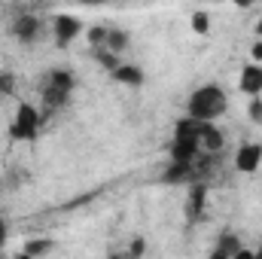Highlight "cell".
Segmentation results:
<instances>
[{
    "label": "cell",
    "mask_w": 262,
    "mask_h": 259,
    "mask_svg": "<svg viewBox=\"0 0 262 259\" xmlns=\"http://www.w3.org/2000/svg\"><path fill=\"white\" fill-rule=\"evenodd\" d=\"M40 18L37 15H25V18H18L15 25H12V34L21 40V43H34L37 37H40Z\"/></svg>",
    "instance_id": "8"
},
{
    "label": "cell",
    "mask_w": 262,
    "mask_h": 259,
    "mask_svg": "<svg viewBox=\"0 0 262 259\" xmlns=\"http://www.w3.org/2000/svg\"><path fill=\"white\" fill-rule=\"evenodd\" d=\"M21 253H28L31 259H40V256H46V253H52V241L49 238H28L25 247H21Z\"/></svg>",
    "instance_id": "12"
},
{
    "label": "cell",
    "mask_w": 262,
    "mask_h": 259,
    "mask_svg": "<svg viewBox=\"0 0 262 259\" xmlns=\"http://www.w3.org/2000/svg\"><path fill=\"white\" fill-rule=\"evenodd\" d=\"M250 55H253V64H259V61H262V40H253V49H250Z\"/></svg>",
    "instance_id": "20"
},
{
    "label": "cell",
    "mask_w": 262,
    "mask_h": 259,
    "mask_svg": "<svg viewBox=\"0 0 262 259\" xmlns=\"http://www.w3.org/2000/svg\"><path fill=\"white\" fill-rule=\"evenodd\" d=\"M85 34V28H82V21L76 18V15H67V12H58L55 18H52V37H55V43L58 46H70L76 37H82Z\"/></svg>",
    "instance_id": "3"
},
{
    "label": "cell",
    "mask_w": 262,
    "mask_h": 259,
    "mask_svg": "<svg viewBox=\"0 0 262 259\" xmlns=\"http://www.w3.org/2000/svg\"><path fill=\"white\" fill-rule=\"evenodd\" d=\"M70 89H73V76H70V70H52V76H49V89H46V101H49V104H64L67 95H70Z\"/></svg>",
    "instance_id": "5"
},
{
    "label": "cell",
    "mask_w": 262,
    "mask_h": 259,
    "mask_svg": "<svg viewBox=\"0 0 262 259\" xmlns=\"http://www.w3.org/2000/svg\"><path fill=\"white\" fill-rule=\"evenodd\" d=\"M229 107V95L223 92V85L216 82H207V85H198L195 92L189 95L186 101V116L195 119L201 125H213Z\"/></svg>",
    "instance_id": "1"
},
{
    "label": "cell",
    "mask_w": 262,
    "mask_h": 259,
    "mask_svg": "<svg viewBox=\"0 0 262 259\" xmlns=\"http://www.w3.org/2000/svg\"><path fill=\"white\" fill-rule=\"evenodd\" d=\"M247 116H250L253 125H262V98H250V104H247Z\"/></svg>",
    "instance_id": "17"
},
{
    "label": "cell",
    "mask_w": 262,
    "mask_h": 259,
    "mask_svg": "<svg viewBox=\"0 0 262 259\" xmlns=\"http://www.w3.org/2000/svg\"><path fill=\"white\" fill-rule=\"evenodd\" d=\"M37 134H40V110H37L34 104L21 101V104L15 107L12 122H9V140H15V143H31V140H37Z\"/></svg>",
    "instance_id": "2"
},
{
    "label": "cell",
    "mask_w": 262,
    "mask_h": 259,
    "mask_svg": "<svg viewBox=\"0 0 262 259\" xmlns=\"http://www.w3.org/2000/svg\"><path fill=\"white\" fill-rule=\"evenodd\" d=\"M107 34H110L107 25H92V28H85V40H89L92 49H104V46H107Z\"/></svg>",
    "instance_id": "13"
},
{
    "label": "cell",
    "mask_w": 262,
    "mask_h": 259,
    "mask_svg": "<svg viewBox=\"0 0 262 259\" xmlns=\"http://www.w3.org/2000/svg\"><path fill=\"white\" fill-rule=\"evenodd\" d=\"M204 201H207V189H204V183H195L192 186V195H189V213L192 217H198L204 210Z\"/></svg>",
    "instance_id": "14"
},
{
    "label": "cell",
    "mask_w": 262,
    "mask_h": 259,
    "mask_svg": "<svg viewBox=\"0 0 262 259\" xmlns=\"http://www.w3.org/2000/svg\"><path fill=\"white\" fill-rule=\"evenodd\" d=\"M171 174H165L162 180L165 183H180V180H189V174H192V165H177V162H171V168H168Z\"/></svg>",
    "instance_id": "15"
},
{
    "label": "cell",
    "mask_w": 262,
    "mask_h": 259,
    "mask_svg": "<svg viewBox=\"0 0 262 259\" xmlns=\"http://www.w3.org/2000/svg\"><path fill=\"white\" fill-rule=\"evenodd\" d=\"M92 52H95V58H98V64H104V67H110V73H113V70H116V55H113V52H107V49H92Z\"/></svg>",
    "instance_id": "18"
},
{
    "label": "cell",
    "mask_w": 262,
    "mask_h": 259,
    "mask_svg": "<svg viewBox=\"0 0 262 259\" xmlns=\"http://www.w3.org/2000/svg\"><path fill=\"white\" fill-rule=\"evenodd\" d=\"M189 21H192V31H195V34H207V31H210V15H207V12H201V9L192 12V18H189Z\"/></svg>",
    "instance_id": "16"
},
{
    "label": "cell",
    "mask_w": 262,
    "mask_h": 259,
    "mask_svg": "<svg viewBox=\"0 0 262 259\" xmlns=\"http://www.w3.org/2000/svg\"><path fill=\"white\" fill-rule=\"evenodd\" d=\"M198 156H201V146H198L195 140H180V137L171 140V162H177V165H192Z\"/></svg>",
    "instance_id": "7"
},
{
    "label": "cell",
    "mask_w": 262,
    "mask_h": 259,
    "mask_svg": "<svg viewBox=\"0 0 262 259\" xmlns=\"http://www.w3.org/2000/svg\"><path fill=\"white\" fill-rule=\"evenodd\" d=\"M113 79L116 82H122V85H131V89H137V85H143V67L140 64H119L113 70Z\"/></svg>",
    "instance_id": "9"
},
{
    "label": "cell",
    "mask_w": 262,
    "mask_h": 259,
    "mask_svg": "<svg viewBox=\"0 0 262 259\" xmlns=\"http://www.w3.org/2000/svg\"><path fill=\"white\" fill-rule=\"evenodd\" d=\"M235 168H238L241 174H256L262 168V143L244 140V143L235 149Z\"/></svg>",
    "instance_id": "4"
},
{
    "label": "cell",
    "mask_w": 262,
    "mask_h": 259,
    "mask_svg": "<svg viewBox=\"0 0 262 259\" xmlns=\"http://www.w3.org/2000/svg\"><path fill=\"white\" fill-rule=\"evenodd\" d=\"M223 131L216 128V125H201V137H198V146H201V153H220L223 149Z\"/></svg>",
    "instance_id": "10"
},
{
    "label": "cell",
    "mask_w": 262,
    "mask_h": 259,
    "mask_svg": "<svg viewBox=\"0 0 262 259\" xmlns=\"http://www.w3.org/2000/svg\"><path fill=\"white\" fill-rule=\"evenodd\" d=\"M140 253H143V238H134V241H131V256L137 259Z\"/></svg>",
    "instance_id": "22"
},
{
    "label": "cell",
    "mask_w": 262,
    "mask_h": 259,
    "mask_svg": "<svg viewBox=\"0 0 262 259\" xmlns=\"http://www.w3.org/2000/svg\"><path fill=\"white\" fill-rule=\"evenodd\" d=\"M6 238H9V226H6V220L0 217V250H3V244H6Z\"/></svg>",
    "instance_id": "21"
},
{
    "label": "cell",
    "mask_w": 262,
    "mask_h": 259,
    "mask_svg": "<svg viewBox=\"0 0 262 259\" xmlns=\"http://www.w3.org/2000/svg\"><path fill=\"white\" fill-rule=\"evenodd\" d=\"M253 259H262V247H256V250H253Z\"/></svg>",
    "instance_id": "25"
},
{
    "label": "cell",
    "mask_w": 262,
    "mask_h": 259,
    "mask_svg": "<svg viewBox=\"0 0 262 259\" xmlns=\"http://www.w3.org/2000/svg\"><path fill=\"white\" fill-rule=\"evenodd\" d=\"M128 43H131L128 31H122V28H110V34H107V46H104V49L116 55V52H125V49H128Z\"/></svg>",
    "instance_id": "11"
},
{
    "label": "cell",
    "mask_w": 262,
    "mask_h": 259,
    "mask_svg": "<svg viewBox=\"0 0 262 259\" xmlns=\"http://www.w3.org/2000/svg\"><path fill=\"white\" fill-rule=\"evenodd\" d=\"M256 40H262V18L256 21Z\"/></svg>",
    "instance_id": "24"
},
{
    "label": "cell",
    "mask_w": 262,
    "mask_h": 259,
    "mask_svg": "<svg viewBox=\"0 0 262 259\" xmlns=\"http://www.w3.org/2000/svg\"><path fill=\"white\" fill-rule=\"evenodd\" d=\"M15 259H31V256H28V253H18V256H15Z\"/></svg>",
    "instance_id": "26"
},
{
    "label": "cell",
    "mask_w": 262,
    "mask_h": 259,
    "mask_svg": "<svg viewBox=\"0 0 262 259\" xmlns=\"http://www.w3.org/2000/svg\"><path fill=\"white\" fill-rule=\"evenodd\" d=\"M238 89L247 95V98H262V64H244L241 67V76H238Z\"/></svg>",
    "instance_id": "6"
},
{
    "label": "cell",
    "mask_w": 262,
    "mask_h": 259,
    "mask_svg": "<svg viewBox=\"0 0 262 259\" xmlns=\"http://www.w3.org/2000/svg\"><path fill=\"white\" fill-rule=\"evenodd\" d=\"M12 85H15L12 76L9 73H0V92H12Z\"/></svg>",
    "instance_id": "19"
},
{
    "label": "cell",
    "mask_w": 262,
    "mask_h": 259,
    "mask_svg": "<svg viewBox=\"0 0 262 259\" xmlns=\"http://www.w3.org/2000/svg\"><path fill=\"white\" fill-rule=\"evenodd\" d=\"M232 259H253V250L250 247H241L238 253H232Z\"/></svg>",
    "instance_id": "23"
},
{
    "label": "cell",
    "mask_w": 262,
    "mask_h": 259,
    "mask_svg": "<svg viewBox=\"0 0 262 259\" xmlns=\"http://www.w3.org/2000/svg\"><path fill=\"white\" fill-rule=\"evenodd\" d=\"M110 259H128V256H110Z\"/></svg>",
    "instance_id": "27"
}]
</instances>
